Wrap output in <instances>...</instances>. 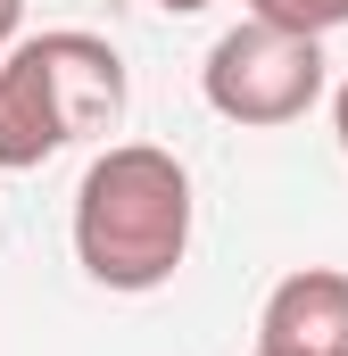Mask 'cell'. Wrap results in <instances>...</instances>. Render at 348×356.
Segmentation results:
<instances>
[{"instance_id":"3957f363","label":"cell","mask_w":348,"mask_h":356,"mask_svg":"<svg viewBox=\"0 0 348 356\" xmlns=\"http://www.w3.org/2000/svg\"><path fill=\"white\" fill-rule=\"evenodd\" d=\"M199 91L224 124H299L324 99V42L315 33H282L265 17H241L232 33H216Z\"/></svg>"},{"instance_id":"6da1fadb","label":"cell","mask_w":348,"mask_h":356,"mask_svg":"<svg viewBox=\"0 0 348 356\" xmlns=\"http://www.w3.org/2000/svg\"><path fill=\"white\" fill-rule=\"evenodd\" d=\"M191 249V175L158 141H116L75 182V257L100 290H166Z\"/></svg>"},{"instance_id":"5b68a950","label":"cell","mask_w":348,"mask_h":356,"mask_svg":"<svg viewBox=\"0 0 348 356\" xmlns=\"http://www.w3.org/2000/svg\"><path fill=\"white\" fill-rule=\"evenodd\" d=\"M249 17H265V25H282V33H340L348 25V0H249Z\"/></svg>"},{"instance_id":"52a82bcc","label":"cell","mask_w":348,"mask_h":356,"mask_svg":"<svg viewBox=\"0 0 348 356\" xmlns=\"http://www.w3.org/2000/svg\"><path fill=\"white\" fill-rule=\"evenodd\" d=\"M332 133H340V149H348V83L332 91Z\"/></svg>"},{"instance_id":"277c9868","label":"cell","mask_w":348,"mask_h":356,"mask_svg":"<svg viewBox=\"0 0 348 356\" xmlns=\"http://www.w3.org/2000/svg\"><path fill=\"white\" fill-rule=\"evenodd\" d=\"M258 356H348V273H282L258 315Z\"/></svg>"},{"instance_id":"ba28073f","label":"cell","mask_w":348,"mask_h":356,"mask_svg":"<svg viewBox=\"0 0 348 356\" xmlns=\"http://www.w3.org/2000/svg\"><path fill=\"white\" fill-rule=\"evenodd\" d=\"M150 8H166V17H199L207 0H150Z\"/></svg>"},{"instance_id":"7a4b0ae2","label":"cell","mask_w":348,"mask_h":356,"mask_svg":"<svg viewBox=\"0 0 348 356\" xmlns=\"http://www.w3.org/2000/svg\"><path fill=\"white\" fill-rule=\"evenodd\" d=\"M125 116V58L84 25L17 33L0 50V166H42Z\"/></svg>"},{"instance_id":"8992f818","label":"cell","mask_w":348,"mask_h":356,"mask_svg":"<svg viewBox=\"0 0 348 356\" xmlns=\"http://www.w3.org/2000/svg\"><path fill=\"white\" fill-rule=\"evenodd\" d=\"M17 25H25V0H0V50L17 42Z\"/></svg>"}]
</instances>
